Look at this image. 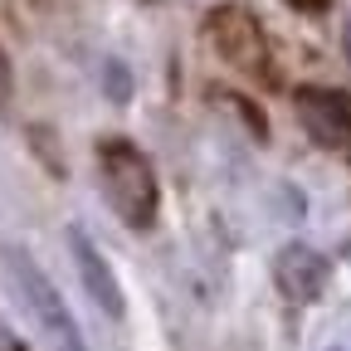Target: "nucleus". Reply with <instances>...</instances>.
Masks as SVG:
<instances>
[{
  "instance_id": "20e7f679",
  "label": "nucleus",
  "mask_w": 351,
  "mask_h": 351,
  "mask_svg": "<svg viewBox=\"0 0 351 351\" xmlns=\"http://www.w3.org/2000/svg\"><path fill=\"white\" fill-rule=\"evenodd\" d=\"M298 117L313 132V142L346 152L351 156V98L332 93V88H302L298 93Z\"/></svg>"
},
{
  "instance_id": "39448f33",
  "label": "nucleus",
  "mask_w": 351,
  "mask_h": 351,
  "mask_svg": "<svg viewBox=\"0 0 351 351\" xmlns=\"http://www.w3.org/2000/svg\"><path fill=\"white\" fill-rule=\"evenodd\" d=\"M274 278H278L283 298L313 302V298H322V288H327V278H332V263H327L317 249H307V244H288V249L278 254V263H274Z\"/></svg>"
},
{
  "instance_id": "1a4fd4ad",
  "label": "nucleus",
  "mask_w": 351,
  "mask_h": 351,
  "mask_svg": "<svg viewBox=\"0 0 351 351\" xmlns=\"http://www.w3.org/2000/svg\"><path fill=\"white\" fill-rule=\"evenodd\" d=\"M5 88H10V73H5V64H0V93H5Z\"/></svg>"
},
{
  "instance_id": "0eeeda50",
  "label": "nucleus",
  "mask_w": 351,
  "mask_h": 351,
  "mask_svg": "<svg viewBox=\"0 0 351 351\" xmlns=\"http://www.w3.org/2000/svg\"><path fill=\"white\" fill-rule=\"evenodd\" d=\"M0 351H20V341L10 337V327H0Z\"/></svg>"
},
{
  "instance_id": "7ed1b4c3",
  "label": "nucleus",
  "mask_w": 351,
  "mask_h": 351,
  "mask_svg": "<svg viewBox=\"0 0 351 351\" xmlns=\"http://www.w3.org/2000/svg\"><path fill=\"white\" fill-rule=\"evenodd\" d=\"M10 263H15V278H20V288H25V298H29V307H34V317H39V327L49 332V341H54V351H83V337H78V322L69 317V307H64V298H59V288L44 278L34 263L20 254V249H10Z\"/></svg>"
},
{
  "instance_id": "9d476101",
  "label": "nucleus",
  "mask_w": 351,
  "mask_h": 351,
  "mask_svg": "<svg viewBox=\"0 0 351 351\" xmlns=\"http://www.w3.org/2000/svg\"><path fill=\"white\" fill-rule=\"evenodd\" d=\"M346 59H351V20H346Z\"/></svg>"
},
{
  "instance_id": "f257e3e1",
  "label": "nucleus",
  "mask_w": 351,
  "mask_h": 351,
  "mask_svg": "<svg viewBox=\"0 0 351 351\" xmlns=\"http://www.w3.org/2000/svg\"><path fill=\"white\" fill-rule=\"evenodd\" d=\"M98 156H103L108 200L117 205V215L127 219V225L147 230L152 219H156V171H152V161L132 147V142H117V137H108L98 147Z\"/></svg>"
},
{
  "instance_id": "423d86ee",
  "label": "nucleus",
  "mask_w": 351,
  "mask_h": 351,
  "mask_svg": "<svg viewBox=\"0 0 351 351\" xmlns=\"http://www.w3.org/2000/svg\"><path fill=\"white\" fill-rule=\"evenodd\" d=\"M73 239V258H78V274H83V283H88V293H93V302L103 307L108 317H122V288H117V278H112V269L103 263V254L93 249V239H88L83 230H73L69 234Z\"/></svg>"
},
{
  "instance_id": "f03ea898",
  "label": "nucleus",
  "mask_w": 351,
  "mask_h": 351,
  "mask_svg": "<svg viewBox=\"0 0 351 351\" xmlns=\"http://www.w3.org/2000/svg\"><path fill=\"white\" fill-rule=\"evenodd\" d=\"M205 34H210L215 54L225 59L230 69H239V73H249V78H258V83H269V78H274L269 39H263L258 20H254L244 5H219V10H210Z\"/></svg>"
},
{
  "instance_id": "6e6552de",
  "label": "nucleus",
  "mask_w": 351,
  "mask_h": 351,
  "mask_svg": "<svg viewBox=\"0 0 351 351\" xmlns=\"http://www.w3.org/2000/svg\"><path fill=\"white\" fill-rule=\"evenodd\" d=\"M293 5H298V10H307V15H313V10H327V0H293Z\"/></svg>"
}]
</instances>
